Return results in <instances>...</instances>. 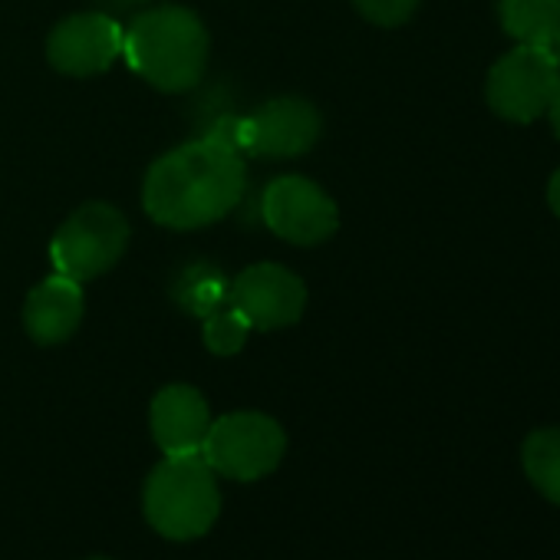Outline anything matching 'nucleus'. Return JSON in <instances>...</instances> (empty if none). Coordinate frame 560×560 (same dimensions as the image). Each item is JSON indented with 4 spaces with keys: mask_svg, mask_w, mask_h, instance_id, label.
I'll use <instances>...</instances> for the list:
<instances>
[{
    "mask_svg": "<svg viewBox=\"0 0 560 560\" xmlns=\"http://www.w3.org/2000/svg\"><path fill=\"white\" fill-rule=\"evenodd\" d=\"M122 57L129 70L162 93H185L208 70V31L188 8L162 4L126 27Z\"/></svg>",
    "mask_w": 560,
    "mask_h": 560,
    "instance_id": "obj_2",
    "label": "nucleus"
},
{
    "mask_svg": "<svg viewBox=\"0 0 560 560\" xmlns=\"http://www.w3.org/2000/svg\"><path fill=\"white\" fill-rule=\"evenodd\" d=\"M250 334V324L237 307H224L211 317H205V347L218 357H234L244 350Z\"/></svg>",
    "mask_w": 560,
    "mask_h": 560,
    "instance_id": "obj_16",
    "label": "nucleus"
},
{
    "mask_svg": "<svg viewBox=\"0 0 560 560\" xmlns=\"http://www.w3.org/2000/svg\"><path fill=\"white\" fill-rule=\"evenodd\" d=\"M152 439L165 455H198L211 429V412L195 386L175 383L152 399Z\"/></svg>",
    "mask_w": 560,
    "mask_h": 560,
    "instance_id": "obj_11",
    "label": "nucleus"
},
{
    "mask_svg": "<svg viewBox=\"0 0 560 560\" xmlns=\"http://www.w3.org/2000/svg\"><path fill=\"white\" fill-rule=\"evenodd\" d=\"M288 439L270 416L264 412H228L211 422L201 455L214 475L234 481H254L270 475L284 458Z\"/></svg>",
    "mask_w": 560,
    "mask_h": 560,
    "instance_id": "obj_5",
    "label": "nucleus"
},
{
    "mask_svg": "<svg viewBox=\"0 0 560 560\" xmlns=\"http://www.w3.org/2000/svg\"><path fill=\"white\" fill-rule=\"evenodd\" d=\"M126 31L106 14H73L50 31L47 60L63 77H100L122 57Z\"/></svg>",
    "mask_w": 560,
    "mask_h": 560,
    "instance_id": "obj_10",
    "label": "nucleus"
},
{
    "mask_svg": "<svg viewBox=\"0 0 560 560\" xmlns=\"http://www.w3.org/2000/svg\"><path fill=\"white\" fill-rule=\"evenodd\" d=\"M530 485L553 504H560V429H537L521 448Z\"/></svg>",
    "mask_w": 560,
    "mask_h": 560,
    "instance_id": "obj_14",
    "label": "nucleus"
},
{
    "mask_svg": "<svg viewBox=\"0 0 560 560\" xmlns=\"http://www.w3.org/2000/svg\"><path fill=\"white\" fill-rule=\"evenodd\" d=\"M498 18L511 40L553 50L560 40V0H498Z\"/></svg>",
    "mask_w": 560,
    "mask_h": 560,
    "instance_id": "obj_13",
    "label": "nucleus"
},
{
    "mask_svg": "<svg viewBox=\"0 0 560 560\" xmlns=\"http://www.w3.org/2000/svg\"><path fill=\"white\" fill-rule=\"evenodd\" d=\"M129 244V221L119 208L90 201L77 208L50 244V260L57 273L86 284V280L113 270Z\"/></svg>",
    "mask_w": 560,
    "mask_h": 560,
    "instance_id": "obj_4",
    "label": "nucleus"
},
{
    "mask_svg": "<svg viewBox=\"0 0 560 560\" xmlns=\"http://www.w3.org/2000/svg\"><path fill=\"white\" fill-rule=\"evenodd\" d=\"M93 560H106V557H93Z\"/></svg>",
    "mask_w": 560,
    "mask_h": 560,
    "instance_id": "obj_21",
    "label": "nucleus"
},
{
    "mask_svg": "<svg viewBox=\"0 0 560 560\" xmlns=\"http://www.w3.org/2000/svg\"><path fill=\"white\" fill-rule=\"evenodd\" d=\"M547 201H550L553 214L560 218V168L553 172V178H550V185H547Z\"/></svg>",
    "mask_w": 560,
    "mask_h": 560,
    "instance_id": "obj_18",
    "label": "nucleus"
},
{
    "mask_svg": "<svg viewBox=\"0 0 560 560\" xmlns=\"http://www.w3.org/2000/svg\"><path fill=\"white\" fill-rule=\"evenodd\" d=\"M175 298L182 301L185 311L198 314L201 320L231 307V284L218 273V270H191L185 273V284L175 291Z\"/></svg>",
    "mask_w": 560,
    "mask_h": 560,
    "instance_id": "obj_15",
    "label": "nucleus"
},
{
    "mask_svg": "<svg viewBox=\"0 0 560 560\" xmlns=\"http://www.w3.org/2000/svg\"><path fill=\"white\" fill-rule=\"evenodd\" d=\"M142 508L149 524L172 540H191L201 537L218 511H221V491L214 481V468L205 462V455H165L149 478L142 491Z\"/></svg>",
    "mask_w": 560,
    "mask_h": 560,
    "instance_id": "obj_3",
    "label": "nucleus"
},
{
    "mask_svg": "<svg viewBox=\"0 0 560 560\" xmlns=\"http://www.w3.org/2000/svg\"><path fill=\"white\" fill-rule=\"evenodd\" d=\"M320 132L324 119L314 103L277 96L237 116V152L250 159H298L317 145Z\"/></svg>",
    "mask_w": 560,
    "mask_h": 560,
    "instance_id": "obj_7",
    "label": "nucleus"
},
{
    "mask_svg": "<svg viewBox=\"0 0 560 560\" xmlns=\"http://www.w3.org/2000/svg\"><path fill=\"white\" fill-rule=\"evenodd\" d=\"M264 224L288 244L314 247L337 234L340 211L337 201L304 175H280L267 185L260 198Z\"/></svg>",
    "mask_w": 560,
    "mask_h": 560,
    "instance_id": "obj_8",
    "label": "nucleus"
},
{
    "mask_svg": "<svg viewBox=\"0 0 560 560\" xmlns=\"http://www.w3.org/2000/svg\"><path fill=\"white\" fill-rule=\"evenodd\" d=\"M353 4H357V11L370 24H376V27H399V24H406L416 14L419 0H353Z\"/></svg>",
    "mask_w": 560,
    "mask_h": 560,
    "instance_id": "obj_17",
    "label": "nucleus"
},
{
    "mask_svg": "<svg viewBox=\"0 0 560 560\" xmlns=\"http://www.w3.org/2000/svg\"><path fill=\"white\" fill-rule=\"evenodd\" d=\"M231 307L244 314L250 330L294 327L307 307L304 280L280 264H254L231 280Z\"/></svg>",
    "mask_w": 560,
    "mask_h": 560,
    "instance_id": "obj_9",
    "label": "nucleus"
},
{
    "mask_svg": "<svg viewBox=\"0 0 560 560\" xmlns=\"http://www.w3.org/2000/svg\"><path fill=\"white\" fill-rule=\"evenodd\" d=\"M557 86H560L557 50L517 44L491 67L485 83V100L508 122H534L547 116Z\"/></svg>",
    "mask_w": 560,
    "mask_h": 560,
    "instance_id": "obj_6",
    "label": "nucleus"
},
{
    "mask_svg": "<svg viewBox=\"0 0 560 560\" xmlns=\"http://www.w3.org/2000/svg\"><path fill=\"white\" fill-rule=\"evenodd\" d=\"M244 155L205 136L149 165L142 208L162 228L198 231L231 214L244 195Z\"/></svg>",
    "mask_w": 560,
    "mask_h": 560,
    "instance_id": "obj_1",
    "label": "nucleus"
},
{
    "mask_svg": "<svg viewBox=\"0 0 560 560\" xmlns=\"http://www.w3.org/2000/svg\"><path fill=\"white\" fill-rule=\"evenodd\" d=\"M83 311H86L83 284H77V280L63 273H54L31 291L24 304V327L34 343L57 347V343H67L80 330Z\"/></svg>",
    "mask_w": 560,
    "mask_h": 560,
    "instance_id": "obj_12",
    "label": "nucleus"
},
{
    "mask_svg": "<svg viewBox=\"0 0 560 560\" xmlns=\"http://www.w3.org/2000/svg\"><path fill=\"white\" fill-rule=\"evenodd\" d=\"M553 50H557V60H560V40H557V47H553Z\"/></svg>",
    "mask_w": 560,
    "mask_h": 560,
    "instance_id": "obj_20",
    "label": "nucleus"
},
{
    "mask_svg": "<svg viewBox=\"0 0 560 560\" xmlns=\"http://www.w3.org/2000/svg\"><path fill=\"white\" fill-rule=\"evenodd\" d=\"M547 116H550V126H553V132L560 139V86H557V93H553V100L547 106Z\"/></svg>",
    "mask_w": 560,
    "mask_h": 560,
    "instance_id": "obj_19",
    "label": "nucleus"
}]
</instances>
